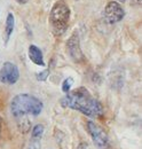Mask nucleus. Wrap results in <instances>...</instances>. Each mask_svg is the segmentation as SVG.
Here are the masks:
<instances>
[{"label": "nucleus", "mask_w": 142, "mask_h": 149, "mask_svg": "<svg viewBox=\"0 0 142 149\" xmlns=\"http://www.w3.org/2000/svg\"><path fill=\"white\" fill-rule=\"evenodd\" d=\"M60 103L63 108L79 111L90 118H101L104 113L102 103L84 86L70 90L61 99Z\"/></svg>", "instance_id": "obj_1"}, {"label": "nucleus", "mask_w": 142, "mask_h": 149, "mask_svg": "<svg viewBox=\"0 0 142 149\" xmlns=\"http://www.w3.org/2000/svg\"><path fill=\"white\" fill-rule=\"evenodd\" d=\"M42 109V101L32 94H17L10 101V113L16 120H22L29 115L36 117L41 113Z\"/></svg>", "instance_id": "obj_2"}, {"label": "nucleus", "mask_w": 142, "mask_h": 149, "mask_svg": "<svg viewBox=\"0 0 142 149\" xmlns=\"http://www.w3.org/2000/svg\"><path fill=\"white\" fill-rule=\"evenodd\" d=\"M70 16V7L64 0H57L53 5L49 12L48 22L51 30L55 37H61L67 32L69 28Z\"/></svg>", "instance_id": "obj_3"}, {"label": "nucleus", "mask_w": 142, "mask_h": 149, "mask_svg": "<svg viewBox=\"0 0 142 149\" xmlns=\"http://www.w3.org/2000/svg\"><path fill=\"white\" fill-rule=\"evenodd\" d=\"M86 130L97 149H110V140L106 132L94 122L88 120L86 123Z\"/></svg>", "instance_id": "obj_4"}, {"label": "nucleus", "mask_w": 142, "mask_h": 149, "mask_svg": "<svg viewBox=\"0 0 142 149\" xmlns=\"http://www.w3.org/2000/svg\"><path fill=\"white\" fill-rule=\"evenodd\" d=\"M103 16L106 23L116 24L125 17V9L118 1L112 0L106 3L104 12H103Z\"/></svg>", "instance_id": "obj_5"}, {"label": "nucleus", "mask_w": 142, "mask_h": 149, "mask_svg": "<svg viewBox=\"0 0 142 149\" xmlns=\"http://www.w3.org/2000/svg\"><path fill=\"white\" fill-rule=\"evenodd\" d=\"M19 79V70L13 62H3L0 68V83L5 85H14Z\"/></svg>", "instance_id": "obj_6"}, {"label": "nucleus", "mask_w": 142, "mask_h": 149, "mask_svg": "<svg viewBox=\"0 0 142 149\" xmlns=\"http://www.w3.org/2000/svg\"><path fill=\"white\" fill-rule=\"evenodd\" d=\"M67 49L70 58L76 63H81L85 60V56L83 54L81 46H80V38L78 31H73L68 41H67Z\"/></svg>", "instance_id": "obj_7"}, {"label": "nucleus", "mask_w": 142, "mask_h": 149, "mask_svg": "<svg viewBox=\"0 0 142 149\" xmlns=\"http://www.w3.org/2000/svg\"><path fill=\"white\" fill-rule=\"evenodd\" d=\"M28 56L32 63L39 67H45V60H44V54L42 51L36 46V45H30L28 48Z\"/></svg>", "instance_id": "obj_8"}, {"label": "nucleus", "mask_w": 142, "mask_h": 149, "mask_svg": "<svg viewBox=\"0 0 142 149\" xmlns=\"http://www.w3.org/2000/svg\"><path fill=\"white\" fill-rule=\"evenodd\" d=\"M14 29H15V16H14V14L8 13L7 17H6L5 29H3V41H5V45H7L8 41L10 40V37H12V35L14 32Z\"/></svg>", "instance_id": "obj_9"}, {"label": "nucleus", "mask_w": 142, "mask_h": 149, "mask_svg": "<svg viewBox=\"0 0 142 149\" xmlns=\"http://www.w3.org/2000/svg\"><path fill=\"white\" fill-rule=\"evenodd\" d=\"M45 133V127L42 124H36L31 130V138L37 139H42V135Z\"/></svg>", "instance_id": "obj_10"}, {"label": "nucleus", "mask_w": 142, "mask_h": 149, "mask_svg": "<svg viewBox=\"0 0 142 149\" xmlns=\"http://www.w3.org/2000/svg\"><path fill=\"white\" fill-rule=\"evenodd\" d=\"M72 84H73L72 77L65 78V79L62 81V86H61V87H62V92H63V93H68L71 90V87H72Z\"/></svg>", "instance_id": "obj_11"}, {"label": "nucleus", "mask_w": 142, "mask_h": 149, "mask_svg": "<svg viewBox=\"0 0 142 149\" xmlns=\"http://www.w3.org/2000/svg\"><path fill=\"white\" fill-rule=\"evenodd\" d=\"M49 74H51V69L47 68V69H45V70H42L40 72H37L36 74V78H37L38 81H46Z\"/></svg>", "instance_id": "obj_12"}, {"label": "nucleus", "mask_w": 142, "mask_h": 149, "mask_svg": "<svg viewBox=\"0 0 142 149\" xmlns=\"http://www.w3.org/2000/svg\"><path fill=\"white\" fill-rule=\"evenodd\" d=\"M26 149H41V139L31 138L30 143H29Z\"/></svg>", "instance_id": "obj_13"}, {"label": "nucleus", "mask_w": 142, "mask_h": 149, "mask_svg": "<svg viewBox=\"0 0 142 149\" xmlns=\"http://www.w3.org/2000/svg\"><path fill=\"white\" fill-rule=\"evenodd\" d=\"M131 3L134 6H140L141 5V0H131Z\"/></svg>", "instance_id": "obj_14"}, {"label": "nucleus", "mask_w": 142, "mask_h": 149, "mask_svg": "<svg viewBox=\"0 0 142 149\" xmlns=\"http://www.w3.org/2000/svg\"><path fill=\"white\" fill-rule=\"evenodd\" d=\"M2 124H3V119L0 116V139H1V132H2Z\"/></svg>", "instance_id": "obj_15"}, {"label": "nucleus", "mask_w": 142, "mask_h": 149, "mask_svg": "<svg viewBox=\"0 0 142 149\" xmlns=\"http://www.w3.org/2000/svg\"><path fill=\"white\" fill-rule=\"evenodd\" d=\"M15 1H16L17 3H19V5H25L29 0H15Z\"/></svg>", "instance_id": "obj_16"}, {"label": "nucleus", "mask_w": 142, "mask_h": 149, "mask_svg": "<svg viewBox=\"0 0 142 149\" xmlns=\"http://www.w3.org/2000/svg\"><path fill=\"white\" fill-rule=\"evenodd\" d=\"M117 1H118V2H125L126 0H117Z\"/></svg>", "instance_id": "obj_17"}, {"label": "nucleus", "mask_w": 142, "mask_h": 149, "mask_svg": "<svg viewBox=\"0 0 142 149\" xmlns=\"http://www.w3.org/2000/svg\"><path fill=\"white\" fill-rule=\"evenodd\" d=\"M76 1H78V0H76Z\"/></svg>", "instance_id": "obj_18"}]
</instances>
